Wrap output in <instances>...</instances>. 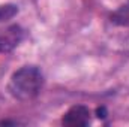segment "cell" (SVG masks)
<instances>
[{
  "mask_svg": "<svg viewBox=\"0 0 129 127\" xmlns=\"http://www.w3.org/2000/svg\"><path fill=\"white\" fill-rule=\"evenodd\" d=\"M42 84V72L35 66H24L12 75L9 81V91L18 100H32L39 94Z\"/></svg>",
  "mask_w": 129,
  "mask_h": 127,
  "instance_id": "1",
  "label": "cell"
},
{
  "mask_svg": "<svg viewBox=\"0 0 129 127\" xmlns=\"http://www.w3.org/2000/svg\"><path fill=\"white\" fill-rule=\"evenodd\" d=\"M63 126L68 127H86L90 124V111L84 105H75L72 106L62 120Z\"/></svg>",
  "mask_w": 129,
  "mask_h": 127,
  "instance_id": "2",
  "label": "cell"
},
{
  "mask_svg": "<svg viewBox=\"0 0 129 127\" xmlns=\"http://www.w3.org/2000/svg\"><path fill=\"white\" fill-rule=\"evenodd\" d=\"M21 37H23V33L20 30V27L8 29L6 33L0 34V52H8V51L14 49L20 43Z\"/></svg>",
  "mask_w": 129,
  "mask_h": 127,
  "instance_id": "3",
  "label": "cell"
},
{
  "mask_svg": "<svg viewBox=\"0 0 129 127\" xmlns=\"http://www.w3.org/2000/svg\"><path fill=\"white\" fill-rule=\"evenodd\" d=\"M18 8L15 5H0V21H6L17 15Z\"/></svg>",
  "mask_w": 129,
  "mask_h": 127,
  "instance_id": "4",
  "label": "cell"
},
{
  "mask_svg": "<svg viewBox=\"0 0 129 127\" xmlns=\"http://www.w3.org/2000/svg\"><path fill=\"white\" fill-rule=\"evenodd\" d=\"M96 115H98V118H105V117H107V109H105L104 106L98 108L96 109Z\"/></svg>",
  "mask_w": 129,
  "mask_h": 127,
  "instance_id": "5",
  "label": "cell"
}]
</instances>
